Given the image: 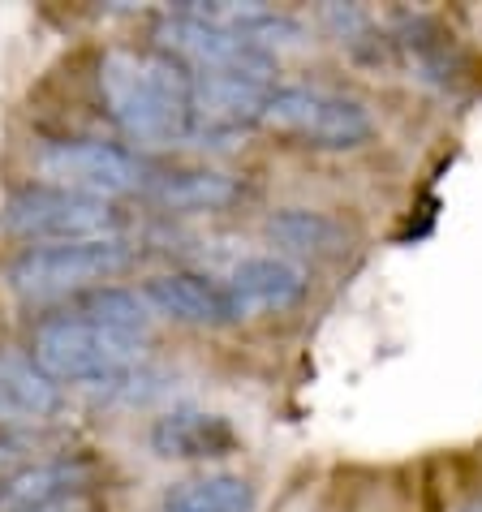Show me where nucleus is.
Wrapping results in <instances>:
<instances>
[{
    "mask_svg": "<svg viewBox=\"0 0 482 512\" xmlns=\"http://www.w3.org/2000/svg\"><path fill=\"white\" fill-rule=\"evenodd\" d=\"M31 465H39L31 457V439H22V435L0 439V487H5L9 478H18L22 469H31Z\"/></svg>",
    "mask_w": 482,
    "mask_h": 512,
    "instance_id": "6ab92c4d",
    "label": "nucleus"
},
{
    "mask_svg": "<svg viewBox=\"0 0 482 512\" xmlns=\"http://www.w3.org/2000/svg\"><path fill=\"white\" fill-rule=\"evenodd\" d=\"M151 448L164 461H224L241 448L233 422L224 414L207 409H173V414L155 418L151 426Z\"/></svg>",
    "mask_w": 482,
    "mask_h": 512,
    "instance_id": "9d476101",
    "label": "nucleus"
},
{
    "mask_svg": "<svg viewBox=\"0 0 482 512\" xmlns=\"http://www.w3.org/2000/svg\"><path fill=\"white\" fill-rule=\"evenodd\" d=\"M61 405V388L31 362V353L0 349V426H44Z\"/></svg>",
    "mask_w": 482,
    "mask_h": 512,
    "instance_id": "f8f14e48",
    "label": "nucleus"
},
{
    "mask_svg": "<svg viewBox=\"0 0 482 512\" xmlns=\"http://www.w3.org/2000/svg\"><path fill=\"white\" fill-rule=\"evenodd\" d=\"M224 284H229L241 319L263 315V310H289L306 297V272L285 254H250L233 267Z\"/></svg>",
    "mask_w": 482,
    "mask_h": 512,
    "instance_id": "9b49d317",
    "label": "nucleus"
},
{
    "mask_svg": "<svg viewBox=\"0 0 482 512\" xmlns=\"http://www.w3.org/2000/svg\"><path fill=\"white\" fill-rule=\"evenodd\" d=\"M78 315L108 327V332L147 340L151 323H155V306L147 302V293H134V289H95V293H87Z\"/></svg>",
    "mask_w": 482,
    "mask_h": 512,
    "instance_id": "a211bd4d",
    "label": "nucleus"
},
{
    "mask_svg": "<svg viewBox=\"0 0 482 512\" xmlns=\"http://www.w3.org/2000/svg\"><path fill=\"white\" fill-rule=\"evenodd\" d=\"M267 237L297 254H340L349 246L345 224L323 216V211H306V207L276 211V216L267 220Z\"/></svg>",
    "mask_w": 482,
    "mask_h": 512,
    "instance_id": "f3484780",
    "label": "nucleus"
},
{
    "mask_svg": "<svg viewBox=\"0 0 482 512\" xmlns=\"http://www.w3.org/2000/svg\"><path fill=\"white\" fill-rule=\"evenodd\" d=\"M160 52H168L173 61H181L190 74H237V78H259V82H276V56L254 48L250 39H241L220 26H207L186 13L160 22Z\"/></svg>",
    "mask_w": 482,
    "mask_h": 512,
    "instance_id": "0eeeda50",
    "label": "nucleus"
},
{
    "mask_svg": "<svg viewBox=\"0 0 482 512\" xmlns=\"http://www.w3.org/2000/svg\"><path fill=\"white\" fill-rule=\"evenodd\" d=\"M0 229L39 246H65V241H104L121 233V216L112 203L82 198L56 186L13 190L0 207Z\"/></svg>",
    "mask_w": 482,
    "mask_h": 512,
    "instance_id": "39448f33",
    "label": "nucleus"
},
{
    "mask_svg": "<svg viewBox=\"0 0 482 512\" xmlns=\"http://www.w3.org/2000/svg\"><path fill=\"white\" fill-rule=\"evenodd\" d=\"M99 465L91 457H52L31 469H22L18 478H9L0 487V512H39L56 500L91 491Z\"/></svg>",
    "mask_w": 482,
    "mask_h": 512,
    "instance_id": "ddd939ff",
    "label": "nucleus"
},
{
    "mask_svg": "<svg viewBox=\"0 0 482 512\" xmlns=\"http://www.w3.org/2000/svg\"><path fill=\"white\" fill-rule=\"evenodd\" d=\"M272 91H276V82H259V78L190 74L194 134H233V130H246V125H263Z\"/></svg>",
    "mask_w": 482,
    "mask_h": 512,
    "instance_id": "6e6552de",
    "label": "nucleus"
},
{
    "mask_svg": "<svg viewBox=\"0 0 482 512\" xmlns=\"http://www.w3.org/2000/svg\"><path fill=\"white\" fill-rule=\"evenodd\" d=\"M134 267V250L121 237L65 241V246H31L9 263V289L26 302H52L69 293H95L104 280H117Z\"/></svg>",
    "mask_w": 482,
    "mask_h": 512,
    "instance_id": "7ed1b4c3",
    "label": "nucleus"
},
{
    "mask_svg": "<svg viewBox=\"0 0 482 512\" xmlns=\"http://www.w3.org/2000/svg\"><path fill=\"white\" fill-rule=\"evenodd\" d=\"M461 512H482V500H474V504H465Z\"/></svg>",
    "mask_w": 482,
    "mask_h": 512,
    "instance_id": "aec40b11",
    "label": "nucleus"
},
{
    "mask_svg": "<svg viewBox=\"0 0 482 512\" xmlns=\"http://www.w3.org/2000/svg\"><path fill=\"white\" fill-rule=\"evenodd\" d=\"M147 302L155 306V315H168V319L194 323V327H224L241 319L229 284L198 276V272H164L147 280Z\"/></svg>",
    "mask_w": 482,
    "mask_h": 512,
    "instance_id": "1a4fd4ad",
    "label": "nucleus"
},
{
    "mask_svg": "<svg viewBox=\"0 0 482 512\" xmlns=\"http://www.w3.org/2000/svg\"><path fill=\"white\" fill-rule=\"evenodd\" d=\"M259 491L237 474L181 478L160 495V512H254Z\"/></svg>",
    "mask_w": 482,
    "mask_h": 512,
    "instance_id": "2eb2a0df",
    "label": "nucleus"
},
{
    "mask_svg": "<svg viewBox=\"0 0 482 512\" xmlns=\"http://www.w3.org/2000/svg\"><path fill=\"white\" fill-rule=\"evenodd\" d=\"M99 95L130 142L173 147L194 134L190 69L160 48H108L99 56Z\"/></svg>",
    "mask_w": 482,
    "mask_h": 512,
    "instance_id": "f257e3e1",
    "label": "nucleus"
},
{
    "mask_svg": "<svg viewBox=\"0 0 482 512\" xmlns=\"http://www.w3.org/2000/svg\"><path fill=\"white\" fill-rule=\"evenodd\" d=\"M177 13L198 18L207 26H220V31H233L272 56H276V48H297L306 39V26L272 5H224L220 0V5H181Z\"/></svg>",
    "mask_w": 482,
    "mask_h": 512,
    "instance_id": "4468645a",
    "label": "nucleus"
},
{
    "mask_svg": "<svg viewBox=\"0 0 482 512\" xmlns=\"http://www.w3.org/2000/svg\"><path fill=\"white\" fill-rule=\"evenodd\" d=\"M151 194L168 211H224L229 203H237L241 186L229 173L198 168V173H168L160 181H151Z\"/></svg>",
    "mask_w": 482,
    "mask_h": 512,
    "instance_id": "dca6fc26",
    "label": "nucleus"
},
{
    "mask_svg": "<svg viewBox=\"0 0 482 512\" xmlns=\"http://www.w3.org/2000/svg\"><path fill=\"white\" fill-rule=\"evenodd\" d=\"M35 173L44 177V186L82 194V198H125L151 186V168L143 155L117 147V142L99 138H61L44 142L35 155Z\"/></svg>",
    "mask_w": 482,
    "mask_h": 512,
    "instance_id": "20e7f679",
    "label": "nucleus"
},
{
    "mask_svg": "<svg viewBox=\"0 0 482 512\" xmlns=\"http://www.w3.org/2000/svg\"><path fill=\"white\" fill-rule=\"evenodd\" d=\"M263 125L319 151H349L375 134V121L358 99L328 87H276L267 99Z\"/></svg>",
    "mask_w": 482,
    "mask_h": 512,
    "instance_id": "423d86ee",
    "label": "nucleus"
},
{
    "mask_svg": "<svg viewBox=\"0 0 482 512\" xmlns=\"http://www.w3.org/2000/svg\"><path fill=\"white\" fill-rule=\"evenodd\" d=\"M31 362L52 383H125L143 375L147 340L108 332L82 315H61L35 327Z\"/></svg>",
    "mask_w": 482,
    "mask_h": 512,
    "instance_id": "f03ea898",
    "label": "nucleus"
}]
</instances>
